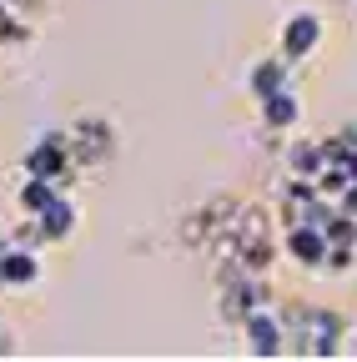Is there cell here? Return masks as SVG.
Listing matches in <instances>:
<instances>
[{"label":"cell","mask_w":357,"mask_h":362,"mask_svg":"<svg viewBox=\"0 0 357 362\" xmlns=\"http://www.w3.org/2000/svg\"><path fill=\"white\" fill-rule=\"evenodd\" d=\"M267 101V126H272V131H282V126H292L297 121V96H292V90L282 86V90H272V96H262Z\"/></svg>","instance_id":"7a4b0ae2"},{"label":"cell","mask_w":357,"mask_h":362,"mask_svg":"<svg viewBox=\"0 0 357 362\" xmlns=\"http://www.w3.org/2000/svg\"><path fill=\"white\" fill-rule=\"evenodd\" d=\"M282 66H287V61H272V66H262V71L252 76V86L262 90V96H272V90H282Z\"/></svg>","instance_id":"3957f363"},{"label":"cell","mask_w":357,"mask_h":362,"mask_svg":"<svg viewBox=\"0 0 357 362\" xmlns=\"http://www.w3.org/2000/svg\"><path fill=\"white\" fill-rule=\"evenodd\" d=\"M317 35H322L317 16H292V21H287V30H282V51H287V61L307 56L312 45H317Z\"/></svg>","instance_id":"6da1fadb"},{"label":"cell","mask_w":357,"mask_h":362,"mask_svg":"<svg viewBox=\"0 0 357 362\" xmlns=\"http://www.w3.org/2000/svg\"><path fill=\"white\" fill-rule=\"evenodd\" d=\"M337 206H342V211H352V216H357V181H352V187H347V192H342V202H337Z\"/></svg>","instance_id":"277c9868"}]
</instances>
